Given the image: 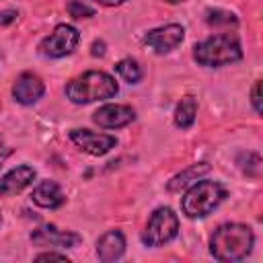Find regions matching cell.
I'll use <instances>...</instances> for the list:
<instances>
[{"mask_svg": "<svg viewBox=\"0 0 263 263\" xmlns=\"http://www.w3.org/2000/svg\"><path fill=\"white\" fill-rule=\"evenodd\" d=\"M255 236L253 230L247 224H222L212 240H210V251L214 255V259L222 261V263H232V261H240L245 259L251 249H253Z\"/></svg>", "mask_w": 263, "mask_h": 263, "instance_id": "1", "label": "cell"}, {"mask_svg": "<svg viewBox=\"0 0 263 263\" xmlns=\"http://www.w3.org/2000/svg\"><path fill=\"white\" fill-rule=\"evenodd\" d=\"M117 90L119 88H117L115 78L109 76L107 72H101V70H88V72L72 78L66 84V97L78 105L111 99L117 95Z\"/></svg>", "mask_w": 263, "mask_h": 263, "instance_id": "2", "label": "cell"}, {"mask_svg": "<svg viewBox=\"0 0 263 263\" xmlns=\"http://www.w3.org/2000/svg\"><path fill=\"white\" fill-rule=\"evenodd\" d=\"M193 58L205 68H220L238 62L242 58V47L240 41L230 33L214 35L193 47Z\"/></svg>", "mask_w": 263, "mask_h": 263, "instance_id": "3", "label": "cell"}, {"mask_svg": "<svg viewBox=\"0 0 263 263\" xmlns=\"http://www.w3.org/2000/svg\"><path fill=\"white\" fill-rule=\"evenodd\" d=\"M226 197V189L218 181H195L181 201L183 214L187 218H203Z\"/></svg>", "mask_w": 263, "mask_h": 263, "instance_id": "4", "label": "cell"}, {"mask_svg": "<svg viewBox=\"0 0 263 263\" xmlns=\"http://www.w3.org/2000/svg\"><path fill=\"white\" fill-rule=\"evenodd\" d=\"M179 232V218L171 208H158L152 212L146 230L142 234L144 245L148 247H160L168 240H173Z\"/></svg>", "mask_w": 263, "mask_h": 263, "instance_id": "5", "label": "cell"}, {"mask_svg": "<svg viewBox=\"0 0 263 263\" xmlns=\"http://www.w3.org/2000/svg\"><path fill=\"white\" fill-rule=\"evenodd\" d=\"M78 31L72 25H58L41 43H39V51L45 58H62L74 51V47L78 45Z\"/></svg>", "mask_w": 263, "mask_h": 263, "instance_id": "6", "label": "cell"}, {"mask_svg": "<svg viewBox=\"0 0 263 263\" xmlns=\"http://www.w3.org/2000/svg\"><path fill=\"white\" fill-rule=\"evenodd\" d=\"M183 37H185V29L177 23H171V25L148 31L144 35V45L156 53H166V51L175 49L183 41Z\"/></svg>", "mask_w": 263, "mask_h": 263, "instance_id": "7", "label": "cell"}, {"mask_svg": "<svg viewBox=\"0 0 263 263\" xmlns=\"http://www.w3.org/2000/svg\"><path fill=\"white\" fill-rule=\"evenodd\" d=\"M70 140L86 154L92 156H103L107 154L111 148H115L117 138L109 136V134H97L90 129H72L70 132Z\"/></svg>", "mask_w": 263, "mask_h": 263, "instance_id": "8", "label": "cell"}, {"mask_svg": "<svg viewBox=\"0 0 263 263\" xmlns=\"http://www.w3.org/2000/svg\"><path fill=\"white\" fill-rule=\"evenodd\" d=\"M31 240L37 247H66L68 249V247H76L80 242V236L72 230H60L53 224H45L33 230Z\"/></svg>", "mask_w": 263, "mask_h": 263, "instance_id": "9", "label": "cell"}, {"mask_svg": "<svg viewBox=\"0 0 263 263\" xmlns=\"http://www.w3.org/2000/svg\"><path fill=\"white\" fill-rule=\"evenodd\" d=\"M136 117L134 109L127 105H103L92 113V121L107 129H117L132 123Z\"/></svg>", "mask_w": 263, "mask_h": 263, "instance_id": "10", "label": "cell"}, {"mask_svg": "<svg viewBox=\"0 0 263 263\" xmlns=\"http://www.w3.org/2000/svg\"><path fill=\"white\" fill-rule=\"evenodd\" d=\"M45 92V84L39 76L31 74V72H25L16 78L14 86H12V97L16 99V103L21 105H33L37 103Z\"/></svg>", "mask_w": 263, "mask_h": 263, "instance_id": "11", "label": "cell"}, {"mask_svg": "<svg viewBox=\"0 0 263 263\" xmlns=\"http://www.w3.org/2000/svg\"><path fill=\"white\" fill-rule=\"evenodd\" d=\"M35 179V168L21 164L12 171H8L2 179H0V195H14L21 193L25 187H29Z\"/></svg>", "mask_w": 263, "mask_h": 263, "instance_id": "12", "label": "cell"}, {"mask_svg": "<svg viewBox=\"0 0 263 263\" xmlns=\"http://www.w3.org/2000/svg\"><path fill=\"white\" fill-rule=\"evenodd\" d=\"M31 199L39 205V208H45V210H55L60 208L66 197L60 189V185L55 181H41L35 185L33 193H31Z\"/></svg>", "mask_w": 263, "mask_h": 263, "instance_id": "13", "label": "cell"}, {"mask_svg": "<svg viewBox=\"0 0 263 263\" xmlns=\"http://www.w3.org/2000/svg\"><path fill=\"white\" fill-rule=\"evenodd\" d=\"M123 251H125V238L119 230H109L97 240V255L105 263L119 259Z\"/></svg>", "mask_w": 263, "mask_h": 263, "instance_id": "14", "label": "cell"}, {"mask_svg": "<svg viewBox=\"0 0 263 263\" xmlns=\"http://www.w3.org/2000/svg\"><path fill=\"white\" fill-rule=\"evenodd\" d=\"M197 115V103L193 97H183L175 109V125L181 129H189Z\"/></svg>", "mask_w": 263, "mask_h": 263, "instance_id": "15", "label": "cell"}, {"mask_svg": "<svg viewBox=\"0 0 263 263\" xmlns=\"http://www.w3.org/2000/svg\"><path fill=\"white\" fill-rule=\"evenodd\" d=\"M208 171H210V164H205V162L193 164V166H189V168L181 171L179 175H175V177L171 179V183H168V189H171V191H181L183 187L191 185V183H193V181H197L201 175H205Z\"/></svg>", "mask_w": 263, "mask_h": 263, "instance_id": "16", "label": "cell"}, {"mask_svg": "<svg viewBox=\"0 0 263 263\" xmlns=\"http://www.w3.org/2000/svg\"><path fill=\"white\" fill-rule=\"evenodd\" d=\"M115 70H117V74H119L125 82H129V84H136V82H140V78H142V68H140L138 62L132 60V58L117 62Z\"/></svg>", "mask_w": 263, "mask_h": 263, "instance_id": "17", "label": "cell"}, {"mask_svg": "<svg viewBox=\"0 0 263 263\" xmlns=\"http://www.w3.org/2000/svg\"><path fill=\"white\" fill-rule=\"evenodd\" d=\"M205 21L210 23V25H236V16L232 14V12H228V10H222V8H214V10H208L205 12Z\"/></svg>", "mask_w": 263, "mask_h": 263, "instance_id": "18", "label": "cell"}, {"mask_svg": "<svg viewBox=\"0 0 263 263\" xmlns=\"http://www.w3.org/2000/svg\"><path fill=\"white\" fill-rule=\"evenodd\" d=\"M68 12L74 18H90V16H95V10L90 6H86L82 0H72L68 4Z\"/></svg>", "mask_w": 263, "mask_h": 263, "instance_id": "19", "label": "cell"}, {"mask_svg": "<svg viewBox=\"0 0 263 263\" xmlns=\"http://www.w3.org/2000/svg\"><path fill=\"white\" fill-rule=\"evenodd\" d=\"M251 103H253L255 111H257V113H261V80H257V82H255V86H253Z\"/></svg>", "mask_w": 263, "mask_h": 263, "instance_id": "20", "label": "cell"}, {"mask_svg": "<svg viewBox=\"0 0 263 263\" xmlns=\"http://www.w3.org/2000/svg\"><path fill=\"white\" fill-rule=\"evenodd\" d=\"M37 261H49V259H58V261H68V257L64 253H39L35 257Z\"/></svg>", "mask_w": 263, "mask_h": 263, "instance_id": "21", "label": "cell"}, {"mask_svg": "<svg viewBox=\"0 0 263 263\" xmlns=\"http://www.w3.org/2000/svg\"><path fill=\"white\" fill-rule=\"evenodd\" d=\"M103 47H105L103 41H95V43H92V55H103V53H105Z\"/></svg>", "mask_w": 263, "mask_h": 263, "instance_id": "22", "label": "cell"}, {"mask_svg": "<svg viewBox=\"0 0 263 263\" xmlns=\"http://www.w3.org/2000/svg\"><path fill=\"white\" fill-rule=\"evenodd\" d=\"M14 16H16V12H12V10H6V12H2V14H0V23H10Z\"/></svg>", "mask_w": 263, "mask_h": 263, "instance_id": "23", "label": "cell"}, {"mask_svg": "<svg viewBox=\"0 0 263 263\" xmlns=\"http://www.w3.org/2000/svg\"><path fill=\"white\" fill-rule=\"evenodd\" d=\"M95 2H99V4H103V6H119V4H123L125 0H95Z\"/></svg>", "mask_w": 263, "mask_h": 263, "instance_id": "24", "label": "cell"}, {"mask_svg": "<svg viewBox=\"0 0 263 263\" xmlns=\"http://www.w3.org/2000/svg\"><path fill=\"white\" fill-rule=\"evenodd\" d=\"M8 156H10V150H4V152H0V166H2V162H4Z\"/></svg>", "mask_w": 263, "mask_h": 263, "instance_id": "25", "label": "cell"}, {"mask_svg": "<svg viewBox=\"0 0 263 263\" xmlns=\"http://www.w3.org/2000/svg\"><path fill=\"white\" fill-rule=\"evenodd\" d=\"M164 2H171V4H177V2H185V0H164Z\"/></svg>", "mask_w": 263, "mask_h": 263, "instance_id": "26", "label": "cell"}]
</instances>
